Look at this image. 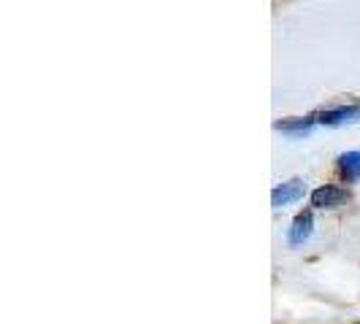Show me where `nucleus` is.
<instances>
[{"instance_id": "5", "label": "nucleus", "mask_w": 360, "mask_h": 324, "mask_svg": "<svg viewBox=\"0 0 360 324\" xmlns=\"http://www.w3.org/2000/svg\"><path fill=\"white\" fill-rule=\"evenodd\" d=\"M339 170L344 179L358 181L360 179V151H347L339 157Z\"/></svg>"}, {"instance_id": "4", "label": "nucleus", "mask_w": 360, "mask_h": 324, "mask_svg": "<svg viewBox=\"0 0 360 324\" xmlns=\"http://www.w3.org/2000/svg\"><path fill=\"white\" fill-rule=\"evenodd\" d=\"M311 227H314V219H311L309 211L295 216V219H292V224H290V230H288L290 246H301V243H307L309 235H311Z\"/></svg>"}, {"instance_id": "3", "label": "nucleus", "mask_w": 360, "mask_h": 324, "mask_svg": "<svg viewBox=\"0 0 360 324\" xmlns=\"http://www.w3.org/2000/svg\"><path fill=\"white\" fill-rule=\"evenodd\" d=\"M304 195V181L292 179L288 184H282V187H276L274 192H271V205L274 208H285L290 203H295V200Z\"/></svg>"}, {"instance_id": "6", "label": "nucleus", "mask_w": 360, "mask_h": 324, "mask_svg": "<svg viewBox=\"0 0 360 324\" xmlns=\"http://www.w3.org/2000/svg\"><path fill=\"white\" fill-rule=\"evenodd\" d=\"M314 125H317L314 116H311V119H282V122H276V130L292 133V135H307V133H311Z\"/></svg>"}, {"instance_id": "1", "label": "nucleus", "mask_w": 360, "mask_h": 324, "mask_svg": "<svg viewBox=\"0 0 360 324\" xmlns=\"http://www.w3.org/2000/svg\"><path fill=\"white\" fill-rule=\"evenodd\" d=\"M317 125L325 127H342V125H352L360 119V108L355 106H342V108H330V111H323L314 116Z\"/></svg>"}, {"instance_id": "2", "label": "nucleus", "mask_w": 360, "mask_h": 324, "mask_svg": "<svg viewBox=\"0 0 360 324\" xmlns=\"http://www.w3.org/2000/svg\"><path fill=\"white\" fill-rule=\"evenodd\" d=\"M347 198H349L347 189L325 184V187H320V189L311 192V205H314V208H339Z\"/></svg>"}]
</instances>
